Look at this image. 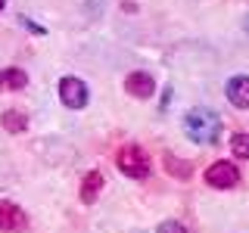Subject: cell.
<instances>
[{
  "mask_svg": "<svg viewBox=\"0 0 249 233\" xmlns=\"http://www.w3.org/2000/svg\"><path fill=\"white\" fill-rule=\"evenodd\" d=\"M115 165H119L128 177H146L150 174V155H146L140 146H122L119 155H115Z\"/></svg>",
  "mask_w": 249,
  "mask_h": 233,
  "instance_id": "2",
  "label": "cell"
},
{
  "mask_svg": "<svg viewBox=\"0 0 249 233\" xmlns=\"http://www.w3.org/2000/svg\"><path fill=\"white\" fill-rule=\"evenodd\" d=\"M231 150L237 159H249V134H233L231 137Z\"/></svg>",
  "mask_w": 249,
  "mask_h": 233,
  "instance_id": "11",
  "label": "cell"
},
{
  "mask_svg": "<svg viewBox=\"0 0 249 233\" xmlns=\"http://www.w3.org/2000/svg\"><path fill=\"white\" fill-rule=\"evenodd\" d=\"M159 233H187V230H184V224H178V221H162Z\"/></svg>",
  "mask_w": 249,
  "mask_h": 233,
  "instance_id": "13",
  "label": "cell"
},
{
  "mask_svg": "<svg viewBox=\"0 0 249 233\" xmlns=\"http://www.w3.org/2000/svg\"><path fill=\"white\" fill-rule=\"evenodd\" d=\"M59 100L69 109H81L88 103V87H84V81H78V78H62L59 81Z\"/></svg>",
  "mask_w": 249,
  "mask_h": 233,
  "instance_id": "4",
  "label": "cell"
},
{
  "mask_svg": "<svg viewBox=\"0 0 249 233\" xmlns=\"http://www.w3.org/2000/svg\"><path fill=\"white\" fill-rule=\"evenodd\" d=\"M0 90H3V75H0Z\"/></svg>",
  "mask_w": 249,
  "mask_h": 233,
  "instance_id": "14",
  "label": "cell"
},
{
  "mask_svg": "<svg viewBox=\"0 0 249 233\" xmlns=\"http://www.w3.org/2000/svg\"><path fill=\"white\" fill-rule=\"evenodd\" d=\"M100 190H103V174H100V171H90V174L84 177V183H81V202L90 205V202L100 196Z\"/></svg>",
  "mask_w": 249,
  "mask_h": 233,
  "instance_id": "8",
  "label": "cell"
},
{
  "mask_svg": "<svg viewBox=\"0 0 249 233\" xmlns=\"http://www.w3.org/2000/svg\"><path fill=\"white\" fill-rule=\"evenodd\" d=\"M124 90L137 100H150L153 90H156V81H153V75H146V72H131L124 78Z\"/></svg>",
  "mask_w": 249,
  "mask_h": 233,
  "instance_id": "5",
  "label": "cell"
},
{
  "mask_svg": "<svg viewBox=\"0 0 249 233\" xmlns=\"http://www.w3.org/2000/svg\"><path fill=\"white\" fill-rule=\"evenodd\" d=\"M28 224L25 212H22L16 202H0V230H22Z\"/></svg>",
  "mask_w": 249,
  "mask_h": 233,
  "instance_id": "6",
  "label": "cell"
},
{
  "mask_svg": "<svg viewBox=\"0 0 249 233\" xmlns=\"http://www.w3.org/2000/svg\"><path fill=\"white\" fill-rule=\"evenodd\" d=\"M0 124H3L10 134H19V131H25V124H28V118L22 112H16V109H10V112H3L0 115Z\"/></svg>",
  "mask_w": 249,
  "mask_h": 233,
  "instance_id": "9",
  "label": "cell"
},
{
  "mask_svg": "<svg viewBox=\"0 0 249 233\" xmlns=\"http://www.w3.org/2000/svg\"><path fill=\"white\" fill-rule=\"evenodd\" d=\"M3 6H6V0H0V10H3Z\"/></svg>",
  "mask_w": 249,
  "mask_h": 233,
  "instance_id": "15",
  "label": "cell"
},
{
  "mask_svg": "<svg viewBox=\"0 0 249 233\" xmlns=\"http://www.w3.org/2000/svg\"><path fill=\"white\" fill-rule=\"evenodd\" d=\"M184 134L193 140V143H215L218 134H221V118L206 106H196L184 115Z\"/></svg>",
  "mask_w": 249,
  "mask_h": 233,
  "instance_id": "1",
  "label": "cell"
},
{
  "mask_svg": "<svg viewBox=\"0 0 249 233\" xmlns=\"http://www.w3.org/2000/svg\"><path fill=\"white\" fill-rule=\"evenodd\" d=\"M165 168L171 171V174H178L181 181H187V177H190V165H187V162H181V159H175V155H168V159H165Z\"/></svg>",
  "mask_w": 249,
  "mask_h": 233,
  "instance_id": "12",
  "label": "cell"
},
{
  "mask_svg": "<svg viewBox=\"0 0 249 233\" xmlns=\"http://www.w3.org/2000/svg\"><path fill=\"white\" fill-rule=\"evenodd\" d=\"M206 183L215 186V190H231V186L240 183V171L233 162H215V165L206 168Z\"/></svg>",
  "mask_w": 249,
  "mask_h": 233,
  "instance_id": "3",
  "label": "cell"
},
{
  "mask_svg": "<svg viewBox=\"0 0 249 233\" xmlns=\"http://www.w3.org/2000/svg\"><path fill=\"white\" fill-rule=\"evenodd\" d=\"M3 75V87H10V90H22L28 84V75L22 72V68H6V72H0Z\"/></svg>",
  "mask_w": 249,
  "mask_h": 233,
  "instance_id": "10",
  "label": "cell"
},
{
  "mask_svg": "<svg viewBox=\"0 0 249 233\" xmlns=\"http://www.w3.org/2000/svg\"><path fill=\"white\" fill-rule=\"evenodd\" d=\"M228 100L237 109H249V78H243V75L231 78L228 81Z\"/></svg>",
  "mask_w": 249,
  "mask_h": 233,
  "instance_id": "7",
  "label": "cell"
},
{
  "mask_svg": "<svg viewBox=\"0 0 249 233\" xmlns=\"http://www.w3.org/2000/svg\"><path fill=\"white\" fill-rule=\"evenodd\" d=\"M246 31H249V19H246Z\"/></svg>",
  "mask_w": 249,
  "mask_h": 233,
  "instance_id": "16",
  "label": "cell"
}]
</instances>
